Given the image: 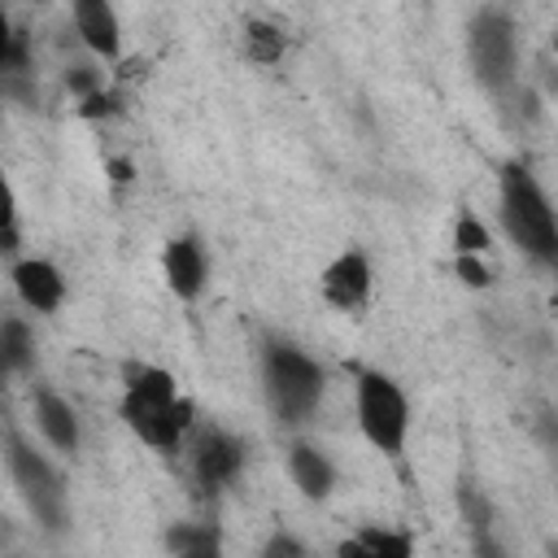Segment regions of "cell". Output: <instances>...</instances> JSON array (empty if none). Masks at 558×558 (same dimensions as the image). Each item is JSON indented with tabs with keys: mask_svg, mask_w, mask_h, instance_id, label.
<instances>
[{
	"mask_svg": "<svg viewBox=\"0 0 558 558\" xmlns=\"http://www.w3.org/2000/svg\"><path fill=\"white\" fill-rule=\"evenodd\" d=\"M122 418L126 427L153 445V449H174L192 423V401L179 397L174 375L161 366H140L126 375V392H122Z\"/></svg>",
	"mask_w": 558,
	"mask_h": 558,
	"instance_id": "1",
	"label": "cell"
},
{
	"mask_svg": "<svg viewBox=\"0 0 558 558\" xmlns=\"http://www.w3.org/2000/svg\"><path fill=\"white\" fill-rule=\"evenodd\" d=\"M501 222H506L514 248H523L532 262L558 270V214H554L549 196L541 192L536 174L519 161L501 166Z\"/></svg>",
	"mask_w": 558,
	"mask_h": 558,
	"instance_id": "2",
	"label": "cell"
},
{
	"mask_svg": "<svg viewBox=\"0 0 558 558\" xmlns=\"http://www.w3.org/2000/svg\"><path fill=\"white\" fill-rule=\"evenodd\" d=\"M262 375H266V397H270V405H275V414L283 423H301L323 401V371H318V362L305 357L292 344H270L266 362H262Z\"/></svg>",
	"mask_w": 558,
	"mask_h": 558,
	"instance_id": "3",
	"label": "cell"
},
{
	"mask_svg": "<svg viewBox=\"0 0 558 558\" xmlns=\"http://www.w3.org/2000/svg\"><path fill=\"white\" fill-rule=\"evenodd\" d=\"M353 405H357V427L362 436L388 453V458H401L405 449V432H410V405H405V392L379 375V371H362L357 375V392H353Z\"/></svg>",
	"mask_w": 558,
	"mask_h": 558,
	"instance_id": "4",
	"label": "cell"
},
{
	"mask_svg": "<svg viewBox=\"0 0 558 558\" xmlns=\"http://www.w3.org/2000/svg\"><path fill=\"white\" fill-rule=\"evenodd\" d=\"M9 471L22 488V497L31 501V510L44 519V527H61L65 523V488H61V475L35 453L26 449L17 436L9 440Z\"/></svg>",
	"mask_w": 558,
	"mask_h": 558,
	"instance_id": "5",
	"label": "cell"
},
{
	"mask_svg": "<svg viewBox=\"0 0 558 558\" xmlns=\"http://www.w3.org/2000/svg\"><path fill=\"white\" fill-rule=\"evenodd\" d=\"M471 65L488 87L514 78V26L506 13H480L471 22Z\"/></svg>",
	"mask_w": 558,
	"mask_h": 558,
	"instance_id": "6",
	"label": "cell"
},
{
	"mask_svg": "<svg viewBox=\"0 0 558 558\" xmlns=\"http://www.w3.org/2000/svg\"><path fill=\"white\" fill-rule=\"evenodd\" d=\"M323 296L336 310H362L371 296V262L357 248H344L327 270H323Z\"/></svg>",
	"mask_w": 558,
	"mask_h": 558,
	"instance_id": "7",
	"label": "cell"
},
{
	"mask_svg": "<svg viewBox=\"0 0 558 558\" xmlns=\"http://www.w3.org/2000/svg\"><path fill=\"white\" fill-rule=\"evenodd\" d=\"M240 466H244V445H240L235 436H227V432L201 436V445H196V453H192V471H196L201 488H222V484H231V480L240 475Z\"/></svg>",
	"mask_w": 558,
	"mask_h": 558,
	"instance_id": "8",
	"label": "cell"
},
{
	"mask_svg": "<svg viewBox=\"0 0 558 558\" xmlns=\"http://www.w3.org/2000/svg\"><path fill=\"white\" fill-rule=\"evenodd\" d=\"M13 283H17V296H22L31 310H39V314H52V310L65 301V279H61V270H57L52 262H44V257L17 262V266H13Z\"/></svg>",
	"mask_w": 558,
	"mask_h": 558,
	"instance_id": "9",
	"label": "cell"
},
{
	"mask_svg": "<svg viewBox=\"0 0 558 558\" xmlns=\"http://www.w3.org/2000/svg\"><path fill=\"white\" fill-rule=\"evenodd\" d=\"M74 31L83 35V44L96 57L118 61V52H122V26H118V13L105 0H78L74 4Z\"/></svg>",
	"mask_w": 558,
	"mask_h": 558,
	"instance_id": "10",
	"label": "cell"
},
{
	"mask_svg": "<svg viewBox=\"0 0 558 558\" xmlns=\"http://www.w3.org/2000/svg\"><path fill=\"white\" fill-rule=\"evenodd\" d=\"M161 266H166V283H170L174 296H183V301L201 296V288H205V253H201V244L192 235L170 240L166 253H161Z\"/></svg>",
	"mask_w": 558,
	"mask_h": 558,
	"instance_id": "11",
	"label": "cell"
},
{
	"mask_svg": "<svg viewBox=\"0 0 558 558\" xmlns=\"http://www.w3.org/2000/svg\"><path fill=\"white\" fill-rule=\"evenodd\" d=\"M35 423L48 436L52 449H61V453H74L78 449V418H74L70 401H61L57 392H48V388L35 392Z\"/></svg>",
	"mask_w": 558,
	"mask_h": 558,
	"instance_id": "12",
	"label": "cell"
},
{
	"mask_svg": "<svg viewBox=\"0 0 558 558\" xmlns=\"http://www.w3.org/2000/svg\"><path fill=\"white\" fill-rule=\"evenodd\" d=\"M288 475L305 497H327L331 484H336V466L314 445H292L288 449Z\"/></svg>",
	"mask_w": 558,
	"mask_h": 558,
	"instance_id": "13",
	"label": "cell"
},
{
	"mask_svg": "<svg viewBox=\"0 0 558 558\" xmlns=\"http://www.w3.org/2000/svg\"><path fill=\"white\" fill-rule=\"evenodd\" d=\"M166 541H170V554L174 558H222L218 532L205 527V523H179Z\"/></svg>",
	"mask_w": 558,
	"mask_h": 558,
	"instance_id": "14",
	"label": "cell"
},
{
	"mask_svg": "<svg viewBox=\"0 0 558 558\" xmlns=\"http://www.w3.org/2000/svg\"><path fill=\"white\" fill-rule=\"evenodd\" d=\"M283 48H288V39H283L279 26H270V22H244V52L257 65H275L283 57Z\"/></svg>",
	"mask_w": 558,
	"mask_h": 558,
	"instance_id": "15",
	"label": "cell"
},
{
	"mask_svg": "<svg viewBox=\"0 0 558 558\" xmlns=\"http://www.w3.org/2000/svg\"><path fill=\"white\" fill-rule=\"evenodd\" d=\"M31 331H26V323L22 318H4V327H0V353H4V366L9 371H26L31 366Z\"/></svg>",
	"mask_w": 558,
	"mask_h": 558,
	"instance_id": "16",
	"label": "cell"
},
{
	"mask_svg": "<svg viewBox=\"0 0 558 558\" xmlns=\"http://www.w3.org/2000/svg\"><path fill=\"white\" fill-rule=\"evenodd\" d=\"M357 536H362V545H371L379 558H414V554H410V536H401V532H388V527H362Z\"/></svg>",
	"mask_w": 558,
	"mask_h": 558,
	"instance_id": "17",
	"label": "cell"
},
{
	"mask_svg": "<svg viewBox=\"0 0 558 558\" xmlns=\"http://www.w3.org/2000/svg\"><path fill=\"white\" fill-rule=\"evenodd\" d=\"M453 244H458V257H475V253L488 248V231H484L471 214H462L458 227H453Z\"/></svg>",
	"mask_w": 558,
	"mask_h": 558,
	"instance_id": "18",
	"label": "cell"
},
{
	"mask_svg": "<svg viewBox=\"0 0 558 558\" xmlns=\"http://www.w3.org/2000/svg\"><path fill=\"white\" fill-rule=\"evenodd\" d=\"M453 266H458L462 283H471V288H484V283H488V266H484V262H475V257H458Z\"/></svg>",
	"mask_w": 558,
	"mask_h": 558,
	"instance_id": "19",
	"label": "cell"
},
{
	"mask_svg": "<svg viewBox=\"0 0 558 558\" xmlns=\"http://www.w3.org/2000/svg\"><path fill=\"white\" fill-rule=\"evenodd\" d=\"M70 87H74L83 100H92V96L100 92V83H96V74H92L87 65H74V74H70Z\"/></svg>",
	"mask_w": 558,
	"mask_h": 558,
	"instance_id": "20",
	"label": "cell"
},
{
	"mask_svg": "<svg viewBox=\"0 0 558 558\" xmlns=\"http://www.w3.org/2000/svg\"><path fill=\"white\" fill-rule=\"evenodd\" d=\"M262 558H310V554H305L292 536H275V541L266 545V554H262Z\"/></svg>",
	"mask_w": 558,
	"mask_h": 558,
	"instance_id": "21",
	"label": "cell"
},
{
	"mask_svg": "<svg viewBox=\"0 0 558 558\" xmlns=\"http://www.w3.org/2000/svg\"><path fill=\"white\" fill-rule=\"evenodd\" d=\"M118 109V96L113 92H96L92 100H83V113L87 118H100V113H113Z\"/></svg>",
	"mask_w": 558,
	"mask_h": 558,
	"instance_id": "22",
	"label": "cell"
},
{
	"mask_svg": "<svg viewBox=\"0 0 558 558\" xmlns=\"http://www.w3.org/2000/svg\"><path fill=\"white\" fill-rule=\"evenodd\" d=\"M336 558H379V554L371 545H362V536H349V541L336 545Z\"/></svg>",
	"mask_w": 558,
	"mask_h": 558,
	"instance_id": "23",
	"label": "cell"
},
{
	"mask_svg": "<svg viewBox=\"0 0 558 558\" xmlns=\"http://www.w3.org/2000/svg\"><path fill=\"white\" fill-rule=\"evenodd\" d=\"M554 558H558V549H554Z\"/></svg>",
	"mask_w": 558,
	"mask_h": 558,
	"instance_id": "24",
	"label": "cell"
}]
</instances>
